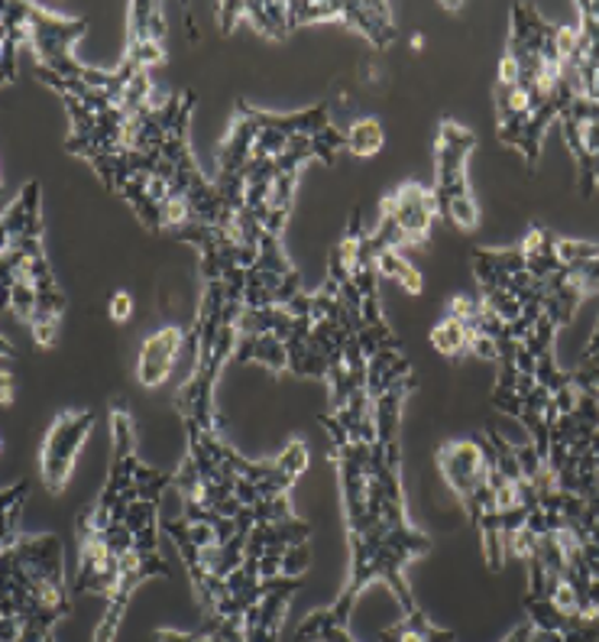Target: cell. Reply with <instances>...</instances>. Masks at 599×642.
<instances>
[{
	"instance_id": "obj_7",
	"label": "cell",
	"mask_w": 599,
	"mask_h": 642,
	"mask_svg": "<svg viewBox=\"0 0 599 642\" xmlns=\"http://www.w3.org/2000/svg\"><path fill=\"white\" fill-rule=\"evenodd\" d=\"M476 147V134L457 121H444L434 137V202L437 214L447 217L457 230H476L480 205L470 192L467 163Z\"/></svg>"
},
{
	"instance_id": "obj_11",
	"label": "cell",
	"mask_w": 599,
	"mask_h": 642,
	"mask_svg": "<svg viewBox=\"0 0 599 642\" xmlns=\"http://www.w3.org/2000/svg\"><path fill=\"white\" fill-rule=\"evenodd\" d=\"M127 52L124 59L153 72L166 62V16L153 0H137L127 7Z\"/></svg>"
},
{
	"instance_id": "obj_28",
	"label": "cell",
	"mask_w": 599,
	"mask_h": 642,
	"mask_svg": "<svg viewBox=\"0 0 599 642\" xmlns=\"http://www.w3.org/2000/svg\"><path fill=\"white\" fill-rule=\"evenodd\" d=\"M558 256L564 266H574V263H587V260H597L599 256V243H590V240H571V237H558Z\"/></svg>"
},
{
	"instance_id": "obj_15",
	"label": "cell",
	"mask_w": 599,
	"mask_h": 642,
	"mask_svg": "<svg viewBox=\"0 0 599 642\" xmlns=\"http://www.w3.org/2000/svg\"><path fill=\"white\" fill-rule=\"evenodd\" d=\"M341 23L357 29L373 49H390L399 39L396 16L390 3H360V0H341Z\"/></svg>"
},
{
	"instance_id": "obj_25",
	"label": "cell",
	"mask_w": 599,
	"mask_h": 642,
	"mask_svg": "<svg viewBox=\"0 0 599 642\" xmlns=\"http://www.w3.org/2000/svg\"><path fill=\"white\" fill-rule=\"evenodd\" d=\"M26 500H29V483L26 480L13 483L3 493V542H13L20 536V516H23Z\"/></svg>"
},
{
	"instance_id": "obj_13",
	"label": "cell",
	"mask_w": 599,
	"mask_h": 642,
	"mask_svg": "<svg viewBox=\"0 0 599 642\" xmlns=\"http://www.w3.org/2000/svg\"><path fill=\"white\" fill-rule=\"evenodd\" d=\"M186 348H189V335H186L182 328L169 325V328L153 331V335L143 341V348H140V357H137V380H140L143 387H150V390L160 387V383H166L169 374H173V367H176V361L182 357Z\"/></svg>"
},
{
	"instance_id": "obj_26",
	"label": "cell",
	"mask_w": 599,
	"mask_h": 642,
	"mask_svg": "<svg viewBox=\"0 0 599 642\" xmlns=\"http://www.w3.org/2000/svg\"><path fill=\"white\" fill-rule=\"evenodd\" d=\"M574 387L599 400V318L590 344L584 348V361H581V367L574 370Z\"/></svg>"
},
{
	"instance_id": "obj_17",
	"label": "cell",
	"mask_w": 599,
	"mask_h": 642,
	"mask_svg": "<svg viewBox=\"0 0 599 642\" xmlns=\"http://www.w3.org/2000/svg\"><path fill=\"white\" fill-rule=\"evenodd\" d=\"M568 147L574 153L577 163V176H581V196H594L599 189V121L587 127H564Z\"/></svg>"
},
{
	"instance_id": "obj_24",
	"label": "cell",
	"mask_w": 599,
	"mask_h": 642,
	"mask_svg": "<svg viewBox=\"0 0 599 642\" xmlns=\"http://www.w3.org/2000/svg\"><path fill=\"white\" fill-rule=\"evenodd\" d=\"M480 305L506 325H515L522 318V302L509 289H480Z\"/></svg>"
},
{
	"instance_id": "obj_21",
	"label": "cell",
	"mask_w": 599,
	"mask_h": 642,
	"mask_svg": "<svg viewBox=\"0 0 599 642\" xmlns=\"http://www.w3.org/2000/svg\"><path fill=\"white\" fill-rule=\"evenodd\" d=\"M373 266H377L380 279H393V282H399L408 295H418V292L424 289L418 266H415L405 253H399V250H377V253H373Z\"/></svg>"
},
{
	"instance_id": "obj_22",
	"label": "cell",
	"mask_w": 599,
	"mask_h": 642,
	"mask_svg": "<svg viewBox=\"0 0 599 642\" xmlns=\"http://www.w3.org/2000/svg\"><path fill=\"white\" fill-rule=\"evenodd\" d=\"M470 341H473L470 325H467L463 318L450 315V312H447V318H441V322L431 328V348H434L437 354H444V357H460V354H467V351H470Z\"/></svg>"
},
{
	"instance_id": "obj_3",
	"label": "cell",
	"mask_w": 599,
	"mask_h": 642,
	"mask_svg": "<svg viewBox=\"0 0 599 642\" xmlns=\"http://www.w3.org/2000/svg\"><path fill=\"white\" fill-rule=\"evenodd\" d=\"M72 614L65 552L59 536H16L3 542V642L23 633L49 637Z\"/></svg>"
},
{
	"instance_id": "obj_1",
	"label": "cell",
	"mask_w": 599,
	"mask_h": 642,
	"mask_svg": "<svg viewBox=\"0 0 599 642\" xmlns=\"http://www.w3.org/2000/svg\"><path fill=\"white\" fill-rule=\"evenodd\" d=\"M321 426L331 435V457L337 464V480H341V500H344V519H347V539H351V578L347 588L341 591V597L324 607L308 614L298 630L295 642H311L315 633L328 630V627H351V614L357 610L360 594L373 584L383 581L393 588L396 601L402 604L405 614L418 610L415 594L408 588L405 568L431 552V539L421 529H408L399 532L393 529L380 513L370 509L367 500V444L351 441L344 435V428L331 423V416H321Z\"/></svg>"
},
{
	"instance_id": "obj_31",
	"label": "cell",
	"mask_w": 599,
	"mask_h": 642,
	"mask_svg": "<svg viewBox=\"0 0 599 642\" xmlns=\"http://www.w3.org/2000/svg\"><path fill=\"white\" fill-rule=\"evenodd\" d=\"M311 642H357L351 637V630H344V627H328V630H321V633H315V640Z\"/></svg>"
},
{
	"instance_id": "obj_18",
	"label": "cell",
	"mask_w": 599,
	"mask_h": 642,
	"mask_svg": "<svg viewBox=\"0 0 599 642\" xmlns=\"http://www.w3.org/2000/svg\"><path fill=\"white\" fill-rule=\"evenodd\" d=\"M237 364H259L269 374H289V344L276 335H240L237 341Z\"/></svg>"
},
{
	"instance_id": "obj_30",
	"label": "cell",
	"mask_w": 599,
	"mask_h": 642,
	"mask_svg": "<svg viewBox=\"0 0 599 642\" xmlns=\"http://www.w3.org/2000/svg\"><path fill=\"white\" fill-rule=\"evenodd\" d=\"M107 315H111L117 325L130 322V318H133V295H130V292H114V299H111V305H107Z\"/></svg>"
},
{
	"instance_id": "obj_6",
	"label": "cell",
	"mask_w": 599,
	"mask_h": 642,
	"mask_svg": "<svg viewBox=\"0 0 599 642\" xmlns=\"http://www.w3.org/2000/svg\"><path fill=\"white\" fill-rule=\"evenodd\" d=\"M111 435H114L111 474H107L98 500L78 516V529H104L111 523H120L130 513V506L140 500L160 503L163 490L173 487V480H176V470H156L140 461L137 423L124 406H117L111 413Z\"/></svg>"
},
{
	"instance_id": "obj_32",
	"label": "cell",
	"mask_w": 599,
	"mask_h": 642,
	"mask_svg": "<svg viewBox=\"0 0 599 642\" xmlns=\"http://www.w3.org/2000/svg\"><path fill=\"white\" fill-rule=\"evenodd\" d=\"M156 642H189V633H182V630H156Z\"/></svg>"
},
{
	"instance_id": "obj_10",
	"label": "cell",
	"mask_w": 599,
	"mask_h": 642,
	"mask_svg": "<svg viewBox=\"0 0 599 642\" xmlns=\"http://www.w3.org/2000/svg\"><path fill=\"white\" fill-rule=\"evenodd\" d=\"M437 470L447 480V487L457 493L463 509H470L476 493L489 487V470H493L483 435L480 438H454V441L441 444L437 448Z\"/></svg>"
},
{
	"instance_id": "obj_27",
	"label": "cell",
	"mask_w": 599,
	"mask_h": 642,
	"mask_svg": "<svg viewBox=\"0 0 599 642\" xmlns=\"http://www.w3.org/2000/svg\"><path fill=\"white\" fill-rule=\"evenodd\" d=\"M341 23V3L337 0H295L292 3V23L295 26H308V23Z\"/></svg>"
},
{
	"instance_id": "obj_16",
	"label": "cell",
	"mask_w": 599,
	"mask_h": 642,
	"mask_svg": "<svg viewBox=\"0 0 599 642\" xmlns=\"http://www.w3.org/2000/svg\"><path fill=\"white\" fill-rule=\"evenodd\" d=\"M470 260H473V276H476L480 289H506L515 273H525L522 247H509V250L476 247L470 253Z\"/></svg>"
},
{
	"instance_id": "obj_12",
	"label": "cell",
	"mask_w": 599,
	"mask_h": 642,
	"mask_svg": "<svg viewBox=\"0 0 599 642\" xmlns=\"http://www.w3.org/2000/svg\"><path fill=\"white\" fill-rule=\"evenodd\" d=\"M305 584V575L298 578H276L272 588L246 610L243 617V642H279L285 614L292 607L295 591Z\"/></svg>"
},
{
	"instance_id": "obj_8",
	"label": "cell",
	"mask_w": 599,
	"mask_h": 642,
	"mask_svg": "<svg viewBox=\"0 0 599 642\" xmlns=\"http://www.w3.org/2000/svg\"><path fill=\"white\" fill-rule=\"evenodd\" d=\"M437 214L434 192L415 179L402 182L396 192L383 199L380 224L370 230V247L377 250H405V247H428L431 221Z\"/></svg>"
},
{
	"instance_id": "obj_14",
	"label": "cell",
	"mask_w": 599,
	"mask_h": 642,
	"mask_svg": "<svg viewBox=\"0 0 599 642\" xmlns=\"http://www.w3.org/2000/svg\"><path fill=\"white\" fill-rule=\"evenodd\" d=\"M302 295V273H276L253 266L243 279V309H276Z\"/></svg>"
},
{
	"instance_id": "obj_9",
	"label": "cell",
	"mask_w": 599,
	"mask_h": 642,
	"mask_svg": "<svg viewBox=\"0 0 599 642\" xmlns=\"http://www.w3.org/2000/svg\"><path fill=\"white\" fill-rule=\"evenodd\" d=\"M94 423H98L94 410H68V413L55 416V423L49 426L42 448H39V474L52 493H62L65 483L72 480L78 454H81Z\"/></svg>"
},
{
	"instance_id": "obj_20",
	"label": "cell",
	"mask_w": 599,
	"mask_h": 642,
	"mask_svg": "<svg viewBox=\"0 0 599 642\" xmlns=\"http://www.w3.org/2000/svg\"><path fill=\"white\" fill-rule=\"evenodd\" d=\"M380 642H454V633L450 630H437L418 607V610L405 614L399 624L386 627L380 633Z\"/></svg>"
},
{
	"instance_id": "obj_5",
	"label": "cell",
	"mask_w": 599,
	"mask_h": 642,
	"mask_svg": "<svg viewBox=\"0 0 599 642\" xmlns=\"http://www.w3.org/2000/svg\"><path fill=\"white\" fill-rule=\"evenodd\" d=\"M3 289L26 282L39 292L29 331L39 348H52L59 335V318L65 312V292L55 282L42 247V189L29 179L20 196L3 212Z\"/></svg>"
},
{
	"instance_id": "obj_4",
	"label": "cell",
	"mask_w": 599,
	"mask_h": 642,
	"mask_svg": "<svg viewBox=\"0 0 599 642\" xmlns=\"http://www.w3.org/2000/svg\"><path fill=\"white\" fill-rule=\"evenodd\" d=\"M243 312L240 295L227 289V282H204L195 328L189 331V348L195 354V370L189 380L176 390V413L186 426V435L220 431L214 413V387L224 374V367L237 354V318Z\"/></svg>"
},
{
	"instance_id": "obj_19",
	"label": "cell",
	"mask_w": 599,
	"mask_h": 642,
	"mask_svg": "<svg viewBox=\"0 0 599 642\" xmlns=\"http://www.w3.org/2000/svg\"><path fill=\"white\" fill-rule=\"evenodd\" d=\"M246 23L266 36V39H289L295 23H292V3H279V0H250L246 3Z\"/></svg>"
},
{
	"instance_id": "obj_23",
	"label": "cell",
	"mask_w": 599,
	"mask_h": 642,
	"mask_svg": "<svg viewBox=\"0 0 599 642\" xmlns=\"http://www.w3.org/2000/svg\"><path fill=\"white\" fill-rule=\"evenodd\" d=\"M344 134H347V153L354 156H377L386 147V130L377 117H360Z\"/></svg>"
},
{
	"instance_id": "obj_2",
	"label": "cell",
	"mask_w": 599,
	"mask_h": 642,
	"mask_svg": "<svg viewBox=\"0 0 599 642\" xmlns=\"http://www.w3.org/2000/svg\"><path fill=\"white\" fill-rule=\"evenodd\" d=\"M341 150H347V134L331 124V101H318L295 114L259 111L250 101H237L233 124L217 147L214 186L230 209L240 176L253 160H321L324 166H334Z\"/></svg>"
},
{
	"instance_id": "obj_29",
	"label": "cell",
	"mask_w": 599,
	"mask_h": 642,
	"mask_svg": "<svg viewBox=\"0 0 599 642\" xmlns=\"http://www.w3.org/2000/svg\"><path fill=\"white\" fill-rule=\"evenodd\" d=\"M214 13H217V20H220V33H224V36H230V33H233V26L246 20V3L227 0V3H217V7H214Z\"/></svg>"
}]
</instances>
